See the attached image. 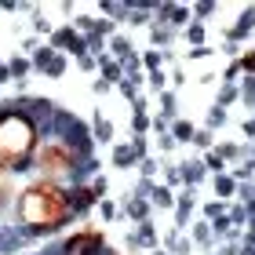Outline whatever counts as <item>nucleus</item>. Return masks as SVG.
I'll use <instances>...</instances> for the list:
<instances>
[{
    "label": "nucleus",
    "instance_id": "2",
    "mask_svg": "<svg viewBox=\"0 0 255 255\" xmlns=\"http://www.w3.org/2000/svg\"><path fill=\"white\" fill-rule=\"evenodd\" d=\"M37 121L22 110H0V168H22L37 149Z\"/></svg>",
    "mask_w": 255,
    "mask_h": 255
},
{
    "label": "nucleus",
    "instance_id": "1",
    "mask_svg": "<svg viewBox=\"0 0 255 255\" xmlns=\"http://www.w3.org/2000/svg\"><path fill=\"white\" fill-rule=\"evenodd\" d=\"M69 212H73V197H69L62 186H55V182H29L26 190L18 197V219L22 226L37 230V234H51V230H59Z\"/></svg>",
    "mask_w": 255,
    "mask_h": 255
},
{
    "label": "nucleus",
    "instance_id": "3",
    "mask_svg": "<svg viewBox=\"0 0 255 255\" xmlns=\"http://www.w3.org/2000/svg\"><path fill=\"white\" fill-rule=\"evenodd\" d=\"M33 164H37L44 182H55V186H59L62 179L77 175L80 153H77V146L69 142V138L55 135V138H40V142H37V149H33Z\"/></svg>",
    "mask_w": 255,
    "mask_h": 255
},
{
    "label": "nucleus",
    "instance_id": "4",
    "mask_svg": "<svg viewBox=\"0 0 255 255\" xmlns=\"http://www.w3.org/2000/svg\"><path fill=\"white\" fill-rule=\"evenodd\" d=\"M7 197H11V179H7V171L0 168V204H4Z\"/></svg>",
    "mask_w": 255,
    "mask_h": 255
}]
</instances>
